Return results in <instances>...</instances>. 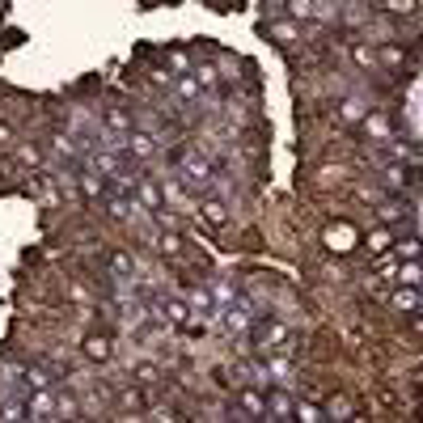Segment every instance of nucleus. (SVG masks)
Returning <instances> with one entry per match:
<instances>
[{"label":"nucleus","instance_id":"nucleus-1","mask_svg":"<svg viewBox=\"0 0 423 423\" xmlns=\"http://www.w3.org/2000/svg\"><path fill=\"white\" fill-rule=\"evenodd\" d=\"M385 305H390L394 313L410 317V313H419V309H423V288H419V284H402V280H394V288H390Z\"/></svg>","mask_w":423,"mask_h":423},{"label":"nucleus","instance_id":"nucleus-2","mask_svg":"<svg viewBox=\"0 0 423 423\" xmlns=\"http://www.w3.org/2000/svg\"><path fill=\"white\" fill-rule=\"evenodd\" d=\"M267 419H296V394H288V390H271L267 385Z\"/></svg>","mask_w":423,"mask_h":423},{"label":"nucleus","instance_id":"nucleus-3","mask_svg":"<svg viewBox=\"0 0 423 423\" xmlns=\"http://www.w3.org/2000/svg\"><path fill=\"white\" fill-rule=\"evenodd\" d=\"M394 237H398V233H394V229L381 221L377 229H368V237H364V254H368V258H377V254H390V250H394Z\"/></svg>","mask_w":423,"mask_h":423},{"label":"nucleus","instance_id":"nucleus-4","mask_svg":"<svg viewBox=\"0 0 423 423\" xmlns=\"http://www.w3.org/2000/svg\"><path fill=\"white\" fill-rule=\"evenodd\" d=\"M119 148H123L127 157H140V161H144V157H152V152H157V136H148V131H127Z\"/></svg>","mask_w":423,"mask_h":423},{"label":"nucleus","instance_id":"nucleus-5","mask_svg":"<svg viewBox=\"0 0 423 423\" xmlns=\"http://www.w3.org/2000/svg\"><path fill=\"white\" fill-rule=\"evenodd\" d=\"M258 34H267V38H276V42L284 47V42L301 38V22H292V17H288V22H267V26L258 22Z\"/></svg>","mask_w":423,"mask_h":423},{"label":"nucleus","instance_id":"nucleus-6","mask_svg":"<svg viewBox=\"0 0 423 423\" xmlns=\"http://www.w3.org/2000/svg\"><path fill=\"white\" fill-rule=\"evenodd\" d=\"M199 216H203V225H207V229H221V225L229 221V207H225L221 199H212V195H207V199L199 203Z\"/></svg>","mask_w":423,"mask_h":423},{"label":"nucleus","instance_id":"nucleus-7","mask_svg":"<svg viewBox=\"0 0 423 423\" xmlns=\"http://www.w3.org/2000/svg\"><path fill=\"white\" fill-rule=\"evenodd\" d=\"M377 9L398 22V17H415V13L423 9V0H377Z\"/></svg>","mask_w":423,"mask_h":423},{"label":"nucleus","instance_id":"nucleus-8","mask_svg":"<svg viewBox=\"0 0 423 423\" xmlns=\"http://www.w3.org/2000/svg\"><path fill=\"white\" fill-rule=\"evenodd\" d=\"M394 254H398V262H402V258H423V237H419V233L394 237Z\"/></svg>","mask_w":423,"mask_h":423},{"label":"nucleus","instance_id":"nucleus-9","mask_svg":"<svg viewBox=\"0 0 423 423\" xmlns=\"http://www.w3.org/2000/svg\"><path fill=\"white\" fill-rule=\"evenodd\" d=\"M296 419H305V423H317V419H330V410H326V402L296 398Z\"/></svg>","mask_w":423,"mask_h":423},{"label":"nucleus","instance_id":"nucleus-10","mask_svg":"<svg viewBox=\"0 0 423 423\" xmlns=\"http://www.w3.org/2000/svg\"><path fill=\"white\" fill-rule=\"evenodd\" d=\"M398 280L423 288V258H402V262H398Z\"/></svg>","mask_w":423,"mask_h":423},{"label":"nucleus","instance_id":"nucleus-11","mask_svg":"<svg viewBox=\"0 0 423 423\" xmlns=\"http://www.w3.org/2000/svg\"><path fill=\"white\" fill-rule=\"evenodd\" d=\"M131 267H136L131 254H123V250H119V254H111V271H115V276H131Z\"/></svg>","mask_w":423,"mask_h":423},{"label":"nucleus","instance_id":"nucleus-12","mask_svg":"<svg viewBox=\"0 0 423 423\" xmlns=\"http://www.w3.org/2000/svg\"><path fill=\"white\" fill-rule=\"evenodd\" d=\"M157 377H161V368H157V364H140V368H136V381H140V385H152Z\"/></svg>","mask_w":423,"mask_h":423},{"label":"nucleus","instance_id":"nucleus-13","mask_svg":"<svg viewBox=\"0 0 423 423\" xmlns=\"http://www.w3.org/2000/svg\"><path fill=\"white\" fill-rule=\"evenodd\" d=\"M166 317H170V322H186V305L170 296V301H166Z\"/></svg>","mask_w":423,"mask_h":423},{"label":"nucleus","instance_id":"nucleus-14","mask_svg":"<svg viewBox=\"0 0 423 423\" xmlns=\"http://www.w3.org/2000/svg\"><path fill=\"white\" fill-rule=\"evenodd\" d=\"M161 250H166L170 258H174V254H182V237H178V233H166V237H161Z\"/></svg>","mask_w":423,"mask_h":423},{"label":"nucleus","instance_id":"nucleus-15","mask_svg":"<svg viewBox=\"0 0 423 423\" xmlns=\"http://www.w3.org/2000/svg\"><path fill=\"white\" fill-rule=\"evenodd\" d=\"M89 356H97V360H106V356H111V347H106V339H89Z\"/></svg>","mask_w":423,"mask_h":423},{"label":"nucleus","instance_id":"nucleus-16","mask_svg":"<svg viewBox=\"0 0 423 423\" xmlns=\"http://www.w3.org/2000/svg\"><path fill=\"white\" fill-rule=\"evenodd\" d=\"M410 330L423 339V309H419V313H410Z\"/></svg>","mask_w":423,"mask_h":423},{"label":"nucleus","instance_id":"nucleus-17","mask_svg":"<svg viewBox=\"0 0 423 423\" xmlns=\"http://www.w3.org/2000/svg\"><path fill=\"white\" fill-rule=\"evenodd\" d=\"M0 144H13V131H9L5 123H0Z\"/></svg>","mask_w":423,"mask_h":423},{"label":"nucleus","instance_id":"nucleus-18","mask_svg":"<svg viewBox=\"0 0 423 423\" xmlns=\"http://www.w3.org/2000/svg\"><path fill=\"white\" fill-rule=\"evenodd\" d=\"M419 394H423V381H419Z\"/></svg>","mask_w":423,"mask_h":423}]
</instances>
